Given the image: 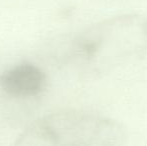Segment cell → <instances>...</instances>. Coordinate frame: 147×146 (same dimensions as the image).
Masks as SVG:
<instances>
[{
	"instance_id": "6da1fadb",
	"label": "cell",
	"mask_w": 147,
	"mask_h": 146,
	"mask_svg": "<svg viewBox=\"0 0 147 146\" xmlns=\"http://www.w3.org/2000/svg\"><path fill=\"white\" fill-rule=\"evenodd\" d=\"M147 53V17L111 16L82 29L67 43L64 58L86 75L100 77Z\"/></svg>"
},
{
	"instance_id": "7a4b0ae2",
	"label": "cell",
	"mask_w": 147,
	"mask_h": 146,
	"mask_svg": "<svg viewBox=\"0 0 147 146\" xmlns=\"http://www.w3.org/2000/svg\"><path fill=\"white\" fill-rule=\"evenodd\" d=\"M125 130L114 119L85 109L48 113L30 123L13 146H117Z\"/></svg>"
},
{
	"instance_id": "3957f363",
	"label": "cell",
	"mask_w": 147,
	"mask_h": 146,
	"mask_svg": "<svg viewBox=\"0 0 147 146\" xmlns=\"http://www.w3.org/2000/svg\"><path fill=\"white\" fill-rule=\"evenodd\" d=\"M47 86V76L37 65L22 62L5 69L0 74V91L14 100L39 97Z\"/></svg>"
}]
</instances>
